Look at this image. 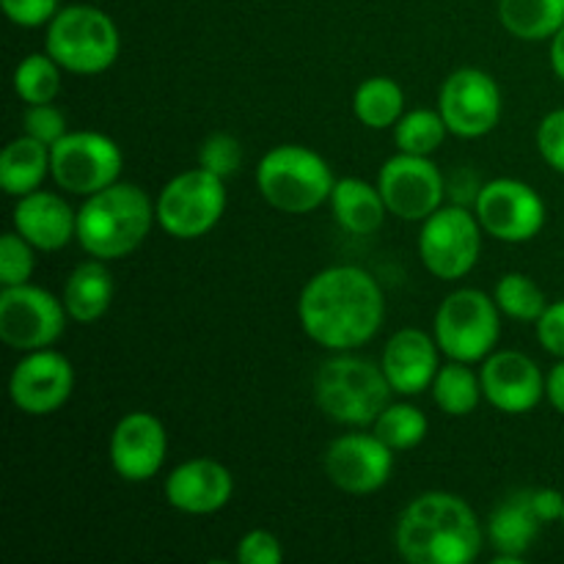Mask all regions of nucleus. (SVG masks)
Masks as SVG:
<instances>
[{"label": "nucleus", "instance_id": "obj_2", "mask_svg": "<svg viewBox=\"0 0 564 564\" xmlns=\"http://www.w3.org/2000/svg\"><path fill=\"white\" fill-rule=\"evenodd\" d=\"M394 545L408 564H471L482 554L485 529L466 499L427 490L402 510Z\"/></svg>", "mask_w": 564, "mask_h": 564}, {"label": "nucleus", "instance_id": "obj_1", "mask_svg": "<svg viewBox=\"0 0 564 564\" xmlns=\"http://www.w3.org/2000/svg\"><path fill=\"white\" fill-rule=\"evenodd\" d=\"M386 319V297L372 273L358 264H334L306 281L297 297V323L314 345L330 352L358 350Z\"/></svg>", "mask_w": 564, "mask_h": 564}, {"label": "nucleus", "instance_id": "obj_10", "mask_svg": "<svg viewBox=\"0 0 564 564\" xmlns=\"http://www.w3.org/2000/svg\"><path fill=\"white\" fill-rule=\"evenodd\" d=\"M124 169L121 147L97 130H69L50 147V176L72 196H94L113 182Z\"/></svg>", "mask_w": 564, "mask_h": 564}, {"label": "nucleus", "instance_id": "obj_34", "mask_svg": "<svg viewBox=\"0 0 564 564\" xmlns=\"http://www.w3.org/2000/svg\"><path fill=\"white\" fill-rule=\"evenodd\" d=\"M242 143L240 138H235L231 132H213L207 141L198 149V165L213 174H218L220 180H229L237 174V169L242 165Z\"/></svg>", "mask_w": 564, "mask_h": 564}, {"label": "nucleus", "instance_id": "obj_38", "mask_svg": "<svg viewBox=\"0 0 564 564\" xmlns=\"http://www.w3.org/2000/svg\"><path fill=\"white\" fill-rule=\"evenodd\" d=\"M3 14L20 28L50 25L61 9V0H0Z\"/></svg>", "mask_w": 564, "mask_h": 564}, {"label": "nucleus", "instance_id": "obj_35", "mask_svg": "<svg viewBox=\"0 0 564 564\" xmlns=\"http://www.w3.org/2000/svg\"><path fill=\"white\" fill-rule=\"evenodd\" d=\"M22 132L53 147L55 141H61L69 132V127H66L64 110L55 108L53 102H42L28 105L25 113H22Z\"/></svg>", "mask_w": 564, "mask_h": 564}, {"label": "nucleus", "instance_id": "obj_37", "mask_svg": "<svg viewBox=\"0 0 564 564\" xmlns=\"http://www.w3.org/2000/svg\"><path fill=\"white\" fill-rule=\"evenodd\" d=\"M538 152L545 165L564 176V108L545 113L538 124Z\"/></svg>", "mask_w": 564, "mask_h": 564}, {"label": "nucleus", "instance_id": "obj_24", "mask_svg": "<svg viewBox=\"0 0 564 564\" xmlns=\"http://www.w3.org/2000/svg\"><path fill=\"white\" fill-rule=\"evenodd\" d=\"M330 213L347 235H375L383 226L389 207L378 185L358 176H341L330 191Z\"/></svg>", "mask_w": 564, "mask_h": 564}, {"label": "nucleus", "instance_id": "obj_36", "mask_svg": "<svg viewBox=\"0 0 564 564\" xmlns=\"http://www.w3.org/2000/svg\"><path fill=\"white\" fill-rule=\"evenodd\" d=\"M235 560L240 564H281L284 549H281V540L273 532H268V529H251L237 543Z\"/></svg>", "mask_w": 564, "mask_h": 564}, {"label": "nucleus", "instance_id": "obj_20", "mask_svg": "<svg viewBox=\"0 0 564 564\" xmlns=\"http://www.w3.org/2000/svg\"><path fill=\"white\" fill-rule=\"evenodd\" d=\"M441 347L433 334L419 328H402L386 341L380 367L391 389L400 397H419L430 391L441 369Z\"/></svg>", "mask_w": 564, "mask_h": 564}, {"label": "nucleus", "instance_id": "obj_21", "mask_svg": "<svg viewBox=\"0 0 564 564\" xmlns=\"http://www.w3.org/2000/svg\"><path fill=\"white\" fill-rule=\"evenodd\" d=\"M11 226L36 251H61L77 240V209L53 191H33L20 196L11 213Z\"/></svg>", "mask_w": 564, "mask_h": 564}, {"label": "nucleus", "instance_id": "obj_7", "mask_svg": "<svg viewBox=\"0 0 564 564\" xmlns=\"http://www.w3.org/2000/svg\"><path fill=\"white\" fill-rule=\"evenodd\" d=\"M501 308L494 295L474 286L449 292L433 319V336L449 361L482 364L501 339Z\"/></svg>", "mask_w": 564, "mask_h": 564}, {"label": "nucleus", "instance_id": "obj_17", "mask_svg": "<svg viewBox=\"0 0 564 564\" xmlns=\"http://www.w3.org/2000/svg\"><path fill=\"white\" fill-rule=\"evenodd\" d=\"M488 405L507 416H523L545 400V375L521 350H494L479 369Z\"/></svg>", "mask_w": 564, "mask_h": 564}, {"label": "nucleus", "instance_id": "obj_11", "mask_svg": "<svg viewBox=\"0 0 564 564\" xmlns=\"http://www.w3.org/2000/svg\"><path fill=\"white\" fill-rule=\"evenodd\" d=\"M66 317L64 301L31 281L0 290V339L11 350L53 347L64 336Z\"/></svg>", "mask_w": 564, "mask_h": 564}, {"label": "nucleus", "instance_id": "obj_31", "mask_svg": "<svg viewBox=\"0 0 564 564\" xmlns=\"http://www.w3.org/2000/svg\"><path fill=\"white\" fill-rule=\"evenodd\" d=\"M496 303H499L501 314L510 319H518V323H538L540 314L549 306V297H545L543 286L527 273H505L499 281H496L494 290Z\"/></svg>", "mask_w": 564, "mask_h": 564}, {"label": "nucleus", "instance_id": "obj_40", "mask_svg": "<svg viewBox=\"0 0 564 564\" xmlns=\"http://www.w3.org/2000/svg\"><path fill=\"white\" fill-rule=\"evenodd\" d=\"M529 505H532L534 516L540 518V523H560L564 512V494L554 488H534L529 490Z\"/></svg>", "mask_w": 564, "mask_h": 564}, {"label": "nucleus", "instance_id": "obj_26", "mask_svg": "<svg viewBox=\"0 0 564 564\" xmlns=\"http://www.w3.org/2000/svg\"><path fill=\"white\" fill-rule=\"evenodd\" d=\"M499 22L521 42H545L564 28V0H499Z\"/></svg>", "mask_w": 564, "mask_h": 564}, {"label": "nucleus", "instance_id": "obj_3", "mask_svg": "<svg viewBox=\"0 0 564 564\" xmlns=\"http://www.w3.org/2000/svg\"><path fill=\"white\" fill-rule=\"evenodd\" d=\"M158 213L143 187L113 182L105 191L86 196L77 209V242L94 259H124L152 231Z\"/></svg>", "mask_w": 564, "mask_h": 564}, {"label": "nucleus", "instance_id": "obj_25", "mask_svg": "<svg viewBox=\"0 0 564 564\" xmlns=\"http://www.w3.org/2000/svg\"><path fill=\"white\" fill-rule=\"evenodd\" d=\"M50 176V147L31 135H17L0 154V187L20 198L39 191Z\"/></svg>", "mask_w": 564, "mask_h": 564}, {"label": "nucleus", "instance_id": "obj_28", "mask_svg": "<svg viewBox=\"0 0 564 564\" xmlns=\"http://www.w3.org/2000/svg\"><path fill=\"white\" fill-rule=\"evenodd\" d=\"M430 394L446 416H471L479 402L485 400L482 378L479 372H474L471 364L446 361L435 375Z\"/></svg>", "mask_w": 564, "mask_h": 564}, {"label": "nucleus", "instance_id": "obj_41", "mask_svg": "<svg viewBox=\"0 0 564 564\" xmlns=\"http://www.w3.org/2000/svg\"><path fill=\"white\" fill-rule=\"evenodd\" d=\"M545 400L551 402L556 413L564 416V358L551 367V372L545 375Z\"/></svg>", "mask_w": 564, "mask_h": 564}, {"label": "nucleus", "instance_id": "obj_23", "mask_svg": "<svg viewBox=\"0 0 564 564\" xmlns=\"http://www.w3.org/2000/svg\"><path fill=\"white\" fill-rule=\"evenodd\" d=\"M113 275H110L105 259L91 257L72 270L64 292H61V301H64L72 323L91 325L108 314L110 303H113Z\"/></svg>", "mask_w": 564, "mask_h": 564}, {"label": "nucleus", "instance_id": "obj_5", "mask_svg": "<svg viewBox=\"0 0 564 564\" xmlns=\"http://www.w3.org/2000/svg\"><path fill=\"white\" fill-rule=\"evenodd\" d=\"M257 191L273 209L308 215L328 204L336 176L328 160L301 143L273 147L257 165Z\"/></svg>", "mask_w": 564, "mask_h": 564}, {"label": "nucleus", "instance_id": "obj_14", "mask_svg": "<svg viewBox=\"0 0 564 564\" xmlns=\"http://www.w3.org/2000/svg\"><path fill=\"white\" fill-rule=\"evenodd\" d=\"M378 187L389 215L408 224H422L435 209L444 207L446 198L444 174L433 160L422 154L397 152L394 158L386 160L378 174Z\"/></svg>", "mask_w": 564, "mask_h": 564}, {"label": "nucleus", "instance_id": "obj_15", "mask_svg": "<svg viewBox=\"0 0 564 564\" xmlns=\"http://www.w3.org/2000/svg\"><path fill=\"white\" fill-rule=\"evenodd\" d=\"M75 391V367L64 352L44 347L14 364L9 378L11 405L25 416H50L69 402Z\"/></svg>", "mask_w": 564, "mask_h": 564}, {"label": "nucleus", "instance_id": "obj_9", "mask_svg": "<svg viewBox=\"0 0 564 564\" xmlns=\"http://www.w3.org/2000/svg\"><path fill=\"white\" fill-rule=\"evenodd\" d=\"M482 224L474 207L444 204L419 231V257L424 268L441 281H457L471 273L482 253Z\"/></svg>", "mask_w": 564, "mask_h": 564}, {"label": "nucleus", "instance_id": "obj_19", "mask_svg": "<svg viewBox=\"0 0 564 564\" xmlns=\"http://www.w3.org/2000/svg\"><path fill=\"white\" fill-rule=\"evenodd\" d=\"M163 496L169 507L185 516H213L235 496V477L224 463L213 457H193L180 463L165 477Z\"/></svg>", "mask_w": 564, "mask_h": 564}, {"label": "nucleus", "instance_id": "obj_12", "mask_svg": "<svg viewBox=\"0 0 564 564\" xmlns=\"http://www.w3.org/2000/svg\"><path fill=\"white\" fill-rule=\"evenodd\" d=\"M479 224L485 235L499 242H529L543 231L545 202L529 182L512 180V176H499V180L485 182L474 202Z\"/></svg>", "mask_w": 564, "mask_h": 564}, {"label": "nucleus", "instance_id": "obj_39", "mask_svg": "<svg viewBox=\"0 0 564 564\" xmlns=\"http://www.w3.org/2000/svg\"><path fill=\"white\" fill-rule=\"evenodd\" d=\"M538 341L554 358H564V297L545 306L538 323Z\"/></svg>", "mask_w": 564, "mask_h": 564}, {"label": "nucleus", "instance_id": "obj_22", "mask_svg": "<svg viewBox=\"0 0 564 564\" xmlns=\"http://www.w3.org/2000/svg\"><path fill=\"white\" fill-rule=\"evenodd\" d=\"M540 518L534 516L532 505H529V490L510 496L501 501L488 518V540L496 549L494 564H518L529 554L532 543L538 540Z\"/></svg>", "mask_w": 564, "mask_h": 564}, {"label": "nucleus", "instance_id": "obj_6", "mask_svg": "<svg viewBox=\"0 0 564 564\" xmlns=\"http://www.w3.org/2000/svg\"><path fill=\"white\" fill-rule=\"evenodd\" d=\"M44 50L72 75H102L121 53V33L108 11L91 3L61 6L44 33Z\"/></svg>", "mask_w": 564, "mask_h": 564}, {"label": "nucleus", "instance_id": "obj_43", "mask_svg": "<svg viewBox=\"0 0 564 564\" xmlns=\"http://www.w3.org/2000/svg\"><path fill=\"white\" fill-rule=\"evenodd\" d=\"M560 523H562V529H564V512H562V521Z\"/></svg>", "mask_w": 564, "mask_h": 564}, {"label": "nucleus", "instance_id": "obj_29", "mask_svg": "<svg viewBox=\"0 0 564 564\" xmlns=\"http://www.w3.org/2000/svg\"><path fill=\"white\" fill-rule=\"evenodd\" d=\"M61 64L53 55L44 50V53H31L14 66V94L25 105H42V102H55V97L61 94Z\"/></svg>", "mask_w": 564, "mask_h": 564}, {"label": "nucleus", "instance_id": "obj_32", "mask_svg": "<svg viewBox=\"0 0 564 564\" xmlns=\"http://www.w3.org/2000/svg\"><path fill=\"white\" fill-rule=\"evenodd\" d=\"M375 435L389 446L391 452H408L422 444L430 433V422L411 402H391L378 419H375Z\"/></svg>", "mask_w": 564, "mask_h": 564}, {"label": "nucleus", "instance_id": "obj_42", "mask_svg": "<svg viewBox=\"0 0 564 564\" xmlns=\"http://www.w3.org/2000/svg\"><path fill=\"white\" fill-rule=\"evenodd\" d=\"M551 69L564 83V28L551 36Z\"/></svg>", "mask_w": 564, "mask_h": 564}, {"label": "nucleus", "instance_id": "obj_33", "mask_svg": "<svg viewBox=\"0 0 564 564\" xmlns=\"http://www.w3.org/2000/svg\"><path fill=\"white\" fill-rule=\"evenodd\" d=\"M36 268V248L14 229L0 237V284H28Z\"/></svg>", "mask_w": 564, "mask_h": 564}, {"label": "nucleus", "instance_id": "obj_13", "mask_svg": "<svg viewBox=\"0 0 564 564\" xmlns=\"http://www.w3.org/2000/svg\"><path fill=\"white\" fill-rule=\"evenodd\" d=\"M438 110L457 138H482L501 121V88L494 75L477 66L455 69L438 91Z\"/></svg>", "mask_w": 564, "mask_h": 564}, {"label": "nucleus", "instance_id": "obj_27", "mask_svg": "<svg viewBox=\"0 0 564 564\" xmlns=\"http://www.w3.org/2000/svg\"><path fill=\"white\" fill-rule=\"evenodd\" d=\"M352 113L367 130H389L405 113V91L394 77H367L352 94Z\"/></svg>", "mask_w": 564, "mask_h": 564}, {"label": "nucleus", "instance_id": "obj_8", "mask_svg": "<svg viewBox=\"0 0 564 564\" xmlns=\"http://www.w3.org/2000/svg\"><path fill=\"white\" fill-rule=\"evenodd\" d=\"M226 180L207 169L171 176L158 193V226L174 240H198L220 224L226 213Z\"/></svg>", "mask_w": 564, "mask_h": 564}, {"label": "nucleus", "instance_id": "obj_18", "mask_svg": "<svg viewBox=\"0 0 564 564\" xmlns=\"http://www.w3.org/2000/svg\"><path fill=\"white\" fill-rule=\"evenodd\" d=\"M169 455V433L149 411H132L116 422L110 433L108 457L124 482H149L163 468Z\"/></svg>", "mask_w": 564, "mask_h": 564}, {"label": "nucleus", "instance_id": "obj_4", "mask_svg": "<svg viewBox=\"0 0 564 564\" xmlns=\"http://www.w3.org/2000/svg\"><path fill=\"white\" fill-rule=\"evenodd\" d=\"M389 378L383 367L352 350L336 352L319 364L314 378L317 408L341 427H369L391 405Z\"/></svg>", "mask_w": 564, "mask_h": 564}, {"label": "nucleus", "instance_id": "obj_16", "mask_svg": "<svg viewBox=\"0 0 564 564\" xmlns=\"http://www.w3.org/2000/svg\"><path fill=\"white\" fill-rule=\"evenodd\" d=\"M394 455L375 433H345L323 455L325 477L350 496H369L386 488L394 474Z\"/></svg>", "mask_w": 564, "mask_h": 564}, {"label": "nucleus", "instance_id": "obj_30", "mask_svg": "<svg viewBox=\"0 0 564 564\" xmlns=\"http://www.w3.org/2000/svg\"><path fill=\"white\" fill-rule=\"evenodd\" d=\"M446 135H449V127L438 108H416L411 113H402V119L394 124L397 149L408 154H422V158H433L444 147Z\"/></svg>", "mask_w": 564, "mask_h": 564}]
</instances>
